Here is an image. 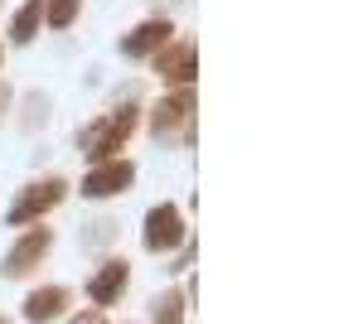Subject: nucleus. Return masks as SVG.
<instances>
[{
  "label": "nucleus",
  "mask_w": 363,
  "mask_h": 324,
  "mask_svg": "<svg viewBox=\"0 0 363 324\" xmlns=\"http://www.w3.org/2000/svg\"><path fill=\"white\" fill-rule=\"evenodd\" d=\"M131 126H136V107H121L116 116H102V121H92V126L83 131V150H87V160H92V164L112 160L116 150L126 145Z\"/></svg>",
  "instance_id": "nucleus-1"
},
{
  "label": "nucleus",
  "mask_w": 363,
  "mask_h": 324,
  "mask_svg": "<svg viewBox=\"0 0 363 324\" xmlns=\"http://www.w3.org/2000/svg\"><path fill=\"white\" fill-rule=\"evenodd\" d=\"M63 179H44V184H29L25 194H20V199H15V203H10V223H34V218H44L49 213V208H54V203H63Z\"/></svg>",
  "instance_id": "nucleus-2"
},
{
  "label": "nucleus",
  "mask_w": 363,
  "mask_h": 324,
  "mask_svg": "<svg viewBox=\"0 0 363 324\" xmlns=\"http://www.w3.org/2000/svg\"><path fill=\"white\" fill-rule=\"evenodd\" d=\"M184 242V218L174 203H160V208H150L145 218V247L150 252H174V247Z\"/></svg>",
  "instance_id": "nucleus-3"
},
{
  "label": "nucleus",
  "mask_w": 363,
  "mask_h": 324,
  "mask_svg": "<svg viewBox=\"0 0 363 324\" xmlns=\"http://www.w3.org/2000/svg\"><path fill=\"white\" fill-rule=\"evenodd\" d=\"M131 179H136V169L126 160H102L92 174L83 179V194L87 199H107V194H121V189H131Z\"/></svg>",
  "instance_id": "nucleus-4"
},
{
  "label": "nucleus",
  "mask_w": 363,
  "mask_h": 324,
  "mask_svg": "<svg viewBox=\"0 0 363 324\" xmlns=\"http://www.w3.org/2000/svg\"><path fill=\"white\" fill-rule=\"evenodd\" d=\"M169 34H174L169 20H145V25H136L126 39H121V54L126 58H150V54H160V49L169 44Z\"/></svg>",
  "instance_id": "nucleus-5"
},
{
  "label": "nucleus",
  "mask_w": 363,
  "mask_h": 324,
  "mask_svg": "<svg viewBox=\"0 0 363 324\" xmlns=\"http://www.w3.org/2000/svg\"><path fill=\"white\" fill-rule=\"evenodd\" d=\"M49 228H34V233H25L20 242H15V252L5 257V276H25L29 267H39L44 262V252H49Z\"/></svg>",
  "instance_id": "nucleus-6"
},
{
  "label": "nucleus",
  "mask_w": 363,
  "mask_h": 324,
  "mask_svg": "<svg viewBox=\"0 0 363 324\" xmlns=\"http://www.w3.org/2000/svg\"><path fill=\"white\" fill-rule=\"evenodd\" d=\"M155 68H160V78H169L174 87H194V44H174V49H160L155 54Z\"/></svg>",
  "instance_id": "nucleus-7"
},
{
  "label": "nucleus",
  "mask_w": 363,
  "mask_h": 324,
  "mask_svg": "<svg viewBox=\"0 0 363 324\" xmlns=\"http://www.w3.org/2000/svg\"><path fill=\"white\" fill-rule=\"evenodd\" d=\"M184 116H194V92H189V87H179V92H169L165 102L155 107V116H150V126H155L160 135H169L174 126H179V121H184Z\"/></svg>",
  "instance_id": "nucleus-8"
},
{
  "label": "nucleus",
  "mask_w": 363,
  "mask_h": 324,
  "mask_svg": "<svg viewBox=\"0 0 363 324\" xmlns=\"http://www.w3.org/2000/svg\"><path fill=\"white\" fill-rule=\"evenodd\" d=\"M126 276H131V267H126V262H112V267H102L97 276H92L87 296L97 300V305H112V300L126 296Z\"/></svg>",
  "instance_id": "nucleus-9"
},
{
  "label": "nucleus",
  "mask_w": 363,
  "mask_h": 324,
  "mask_svg": "<svg viewBox=\"0 0 363 324\" xmlns=\"http://www.w3.org/2000/svg\"><path fill=\"white\" fill-rule=\"evenodd\" d=\"M63 305H68V291H63V286H44V291L25 296V320L44 324V320H54V315L63 310Z\"/></svg>",
  "instance_id": "nucleus-10"
},
{
  "label": "nucleus",
  "mask_w": 363,
  "mask_h": 324,
  "mask_svg": "<svg viewBox=\"0 0 363 324\" xmlns=\"http://www.w3.org/2000/svg\"><path fill=\"white\" fill-rule=\"evenodd\" d=\"M39 25H44V5H39V0H25V5L15 10V25H10V39H15V44H29V39L39 34Z\"/></svg>",
  "instance_id": "nucleus-11"
},
{
  "label": "nucleus",
  "mask_w": 363,
  "mask_h": 324,
  "mask_svg": "<svg viewBox=\"0 0 363 324\" xmlns=\"http://www.w3.org/2000/svg\"><path fill=\"white\" fill-rule=\"evenodd\" d=\"M39 5H44V25L54 29H68L78 20V0H39Z\"/></svg>",
  "instance_id": "nucleus-12"
},
{
  "label": "nucleus",
  "mask_w": 363,
  "mask_h": 324,
  "mask_svg": "<svg viewBox=\"0 0 363 324\" xmlns=\"http://www.w3.org/2000/svg\"><path fill=\"white\" fill-rule=\"evenodd\" d=\"M160 324H184V291H169L160 300Z\"/></svg>",
  "instance_id": "nucleus-13"
},
{
  "label": "nucleus",
  "mask_w": 363,
  "mask_h": 324,
  "mask_svg": "<svg viewBox=\"0 0 363 324\" xmlns=\"http://www.w3.org/2000/svg\"><path fill=\"white\" fill-rule=\"evenodd\" d=\"M73 324H102V315H73Z\"/></svg>",
  "instance_id": "nucleus-14"
},
{
  "label": "nucleus",
  "mask_w": 363,
  "mask_h": 324,
  "mask_svg": "<svg viewBox=\"0 0 363 324\" xmlns=\"http://www.w3.org/2000/svg\"><path fill=\"white\" fill-rule=\"evenodd\" d=\"M10 107V87H0V111Z\"/></svg>",
  "instance_id": "nucleus-15"
},
{
  "label": "nucleus",
  "mask_w": 363,
  "mask_h": 324,
  "mask_svg": "<svg viewBox=\"0 0 363 324\" xmlns=\"http://www.w3.org/2000/svg\"><path fill=\"white\" fill-rule=\"evenodd\" d=\"M0 324H5V320H0Z\"/></svg>",
  "instance_id": "nucleus-16"
},
{
  "label": "nucleus",
  "mask_w": 363,
  "mask_h": 324,
  "mask_svg": "<svg viewBox=\"0 0 363 324\" xmlns=\"http://www.w3.org/2000/svg\"><path fill=\"white\" fill-rule=\"evenodd\" d=\"M0 58H5V54H0Z\"/></svg>",
  "instance_id": "nucleus-17"
}]
</instances>
